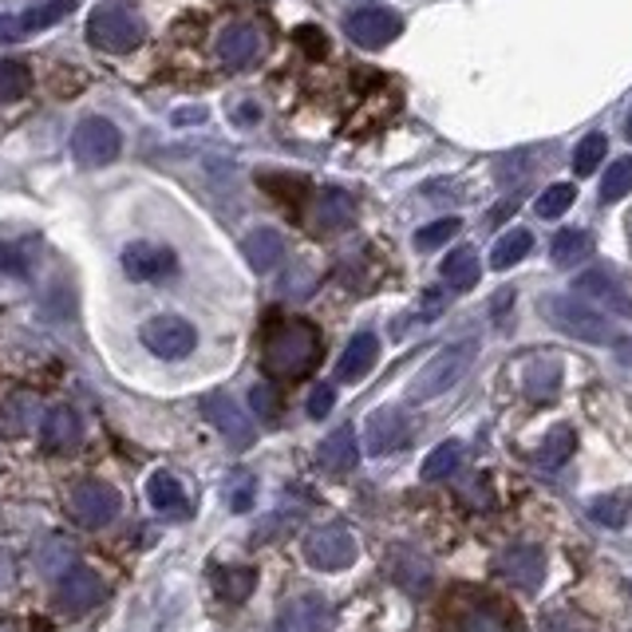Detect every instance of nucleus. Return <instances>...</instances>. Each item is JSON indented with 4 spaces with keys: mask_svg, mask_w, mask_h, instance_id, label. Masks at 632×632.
<instances>
[{
    "mask_svg": "<svg viewBox=\"0 0 632 632\" xmlns=\"http://www.w3.org/2000/svg\"><path fill=\"white\" fill-rule=\"evenodd\" d=\"M202 415H206L210 424L218 427L222 435H226L238 451L253 443V419L241 412L229 395H206V400H202Z\"/></svg>",
    "mask_w": 632,
    "mask_h": 632,
    "instance_id": "2eb2a0df",
    "label": "nucleus"
},
{
    "mask_svg": "<svg viewBox=\"0 0 632 632\" xmlns=\"http://www.w3.org/2000/svg\"><path fill=\"white\" fill-rule=\"evenodd\" d=\"M458 233V218H439V222H427V226H419L415 229V238H412V245L419 253H431V250H439V245H447L451 238Z\"/></svg>",
    "mask_w": 632,
    "mask_h": 632,
    "instance_id": "f704fd0d",
    "label": "nucleus"
},
{
    "mask_svg": "<svg viewBox=\"0 0 632 632\" xmlns=\"http://www.w3.org/2000/svg\"><path fill=\"white\" fill-rule=\"evenodd\" d=\"M12 40H21V24H16V16L0 12V45H12Z\"/></svg>",
    "mask_w": 632,
    "mask_h": 632,
    "instance_id": "de8ad7c7",
    "label": "nucleus"
},
{
    "mask_svg": "<svg viewBox=\"0 0 632 632\" xmlns=\"http://www.w3.org/2000/svg\"><path fill=\"white\" fill-rule=\"evenodd\" d=\"M573 293L593 301V305H605L617 316H632V296L624 293V285L617 281L609 269H585L578 281H573Z\"/></svg>",
    "mask_w": 632,
    "mask_h": 632,
    "instance_id": "4468645a",
    "label": "nucleus"
},
{
    "mask_svg": "<svg viewBox=\"0 0 632 632\" xmlns=\"http://www.w3.org/2000/svg\"><path fill=\"white\" fill-rule=\"evenodd\" d=\"M455 632H510L494 605H470L455 617Z\"/></svg>",
    "mask_w": 632,
    "mask_h": 632,
    "instance_id": "2f4dec72",
    "label": "nucleus"
},
{
    "mask_svg": "<svg viewBox=\"0 0 632 632\" xmlns=\"http://www.w3.org/2000/svg\"><path fill=\"white\" fill-rule=\"evenodd\" d=\"M356 463H361L356 431H352V427H337V431L320 443V467L332 470V475H349Z\"/></svg>",
    "mask_w": 632,
    "mask_h": 632,
    "instance_id": "4be33fe9",
    "label": "nucleus"
},
{
    "mask_svg": "<svg viewBox=\"0 0 632 632\" xmlns=\"http://www.w3.org/2000/svg\"><path fill=\"white\" fill-rule=\"evenodd\" d=\"M293 45H301L308 55H325L328 36H325V28H316V24H301V28H293Z\"/></svg>",
    "mask_w": 632,
    "mask_h": 632,
    "instance_id": "c03bdc74",
    "label": "nucleus"
},
{
    "mask_svg": "<svg viewBox=\"0 0 632 632\" xmlns=\"http://www.w3.org/2000/svg\"><path fill=\"white\" fill-rule=\"evenodd\" d=\"M356 538L349 534V526H316L313 534L305 538V557L313 561L316 569H349L356 561Z\"/></svg>",
    "mask_w": 632,
    "mask_h": 632,
    "instance_id": "6e6552de",
    "label": "nucleus"
},
{
    "mask_svg": "<svg viewBox=\"0 0 632 632\" xmlns=\"http://www.w3.org/2000/svg\"><path fill=\"white\" fill-rule=\"evenodd\" d=\"M475 356H479V344H475V340H458V344L439 352L427 368H419V376H415L412 388H407L412 404H431V400H439V395H447L451 388L467 376Z\"/></svg>",
    "mask_w": 632,
    "mask_h": 632,
    "instance_id": "7ed1b4c3",
    "label": "nucleus"
},
{
    "mask_svg": "<svg viewBox=\"0 0 632 632\" xmlns=\"http://www.w3.org/2000/svg\"><path fill=\"white\" fill-rule=\"evenodd\" d=\"M629 510H632L629 498H621V494H609V498H593V502H589V518H593V522H601V526H612V530L629 522Z\"/></svg>",
    "mask_w": 632,
    "mask_h": 632,
    "instance_id": "e433bc0d",
    "label": "nucleus"
},
{
    "mask_svg": "<svg viewBox=\"0 0 632 632\" xmlns=\"http://www.w3.org/2000/svg\"><path fill=\"white\" fill-rule=\"evenodd\" d=\"M119 151H123L119 127L111 119H103V115H91V119H84L72 131V154L84 166H108L119 159Z\"/></svg>",
    "mask_w": 632,
    "mask_h": 632,
    "instance_id": "0eeeda50",
    "label": "nucleus"
},
{
    "mask_svg": "<svg viewBox=\"0 0 632 632\" xmlns=\"http://www.w3.org/2000/svg\"><path fill=\"white\" fill-rule=\"evenodd\" d=\"M573 198H578V190H573L569 182L545 186L542 194H538V206L534 210L542 214V218H561V214L573 206Z\"/></svg>",
    "mask_w": 632,
    "mask_h": 632,
    "instance_id": "4c0bfd02",
    "label": "nucleus"
},
{
    "mask_svg": "<svg viewBox=\"0 0 632 632\" xmlns=\"http://www.w3.org/2000/svg\"><path fill=\"white\" fill-rule=\"evenodd\" d=\"M142 36H147V24H142L139 9H131L127 0H103V4L91 9L88 40L99 52L111 55L135 52L142 45Z\"/></svg>",
    "mask_w": 632,
    "mask_h": 632,
    "instance_id": "f03ea898",
    "label": "nucleus"
},
{
    "mask_svg": "<svg viewBox=\"0 0 632 632\" xmlns=\"http://www.w3.org/2000/svg\"><path fill=\"white\" fill-rule=\"evenodd\" d=\"M332 404H337L332 383H316L313 395H308V415H313V419H325V415L332 412Z\"/></svg>",
    "mask_w": 632,
    "mask_h": 632,
    "instance_id": "a18cd8bd",
    "label": "nucleus"
},
{
    "mask_svg": "<svg viewBox=\"0 0 632 632\" xmlns=\"http://www.w3.org/2000/svg\"><path fill=\"white\" fill-rule=\"evenodd\" d=\"M412 435L407 427V415L400 407H380V412L368 415V427H364V439H368L371 455H388V451H400Z\"/></svg>",
    "mask_w": 632,
    "mask_h": 632,
    "instance_id": "dca6fc26",
    "label": "nucleus"
},
{
    "mask_svg": "<svg viewBox=\"0 0 632 632\" xmlns=\"http://www.w3.org/2000/svg\"><path fill=\"white\" fill-rule=\"evenodd\" d=\"M253 585H257V573L250 566H222L214 573V589H218V597L229 601V605H241L253 593Z\"/></svg>",
    "mask_w": 632,
    "mask_h": 632,
    "instance_id": "cd10ccee",
    "label": "nucleus"
},
{
    "mask_svg": "<svg viewBox=\"0 0 632 632\" xmlns=\"http://www.w3.org/2000/svg\"><path fill=\"white\" fill-rule=\"evenodd\" d=\"M40 439H45L48 451H72L79 447V439H84V424H79L76 407L67 404H55L45 412V424H40Z\"/></svg>",
    "mask_w": 632,
    "mask_h": 632,
    "instance_id": "f3484780",
    "label": "nucleus"
},
{
    "mask_svg": "<svg viewBox=\"0 0 632 632\" xmlns=\"http://www.w3.org/2000/svg\"><path fill=\"white\" fill-rule=\"evenodd\" d=\"M178 123H202V108L178 111Z\"/></svg>",
    "mask_w": 632,
    "mask_h": 632,
    "instance_id": "603ef678",
    "label": "nucleus"
},
{
    "mask_svg": "<svg viewBox=\"0 0 632 632\" xmlns=\"http://www.w3.org/2000/svg\"><path fill=\"white\" fill-rule=\"evenodd\" d=\"M36 561H40V569H45V573H64V566L72 561V545L60 542V538H48L45 549L36 554Z\"/></svg>",
    "mask_w": 632,
    "mask_h": 632,
    "instance_id": "ea45409f",
    "label": "nucleus"
},
{
    "mask_svg": "<svg viewBox=\"0 0 632 632\" xmlns=\"http://www.w3.org/2000/svg\"><path fill=\"white\" fill-rule=\"evenodd\" d=\"M103 597H108V585H103V578L88 566H72L64 578H60V585H55V605H60V612H67V617L91 612L96 605H103Z\"/></svg>",
    "mask_w": 632,
    "mask_h": 632,
    "instance_id": "1a4fd4ad",
    "label": "nucleus"
},
{
    "mask_svg": "<svg viewBox=\"0 0 632 632\" xmlns=\"http://www.w3.org/2000/svg\"><path fill=\"white\" fill-rule=\"evenodd\" d=\"M238 123H241V127L257 123V108H253V103H245V108H241V115H238Z\"/></svg>",
    "mask_w": 632,
    "mask_h": 632,
    "instance_id": "3c124183",
    "label": "nucleus"
},
{
    "mask_svg": "<svg viewBox=\"0 0 632 632\" xmlns=\"http://www.w3.org/2000/svg\"><path fill=\"white\" fill-rule=\"evenodd\" d=\"M253 494H257V482H253V475H245V470H238L233 479L226 482V502L229 510L245 514L253 506Z\"/></svg>",
    "mask_w": 632,
    "mask_h": 632,
    "instance_id": "58836bf2",
    "label": "nucleus"
},
{
    "mask_svg": "<svg viewBox=\"0 0 632 632\" xmlns=\"http://www.w3.org/2000/svg\"><path fill=\"white\" fill-rule=\"evenodd\" d=\"M0 265L9 273H16V277H24V262H21V253H12V250H0Z\"/></svg>",
    "mask_w": 632,
    "mask_h": 632,
    "instance_id": "8fccbe9b",
    "label": "nucleus"
},
{
    "mask_svg": "<svg viewBox=\"0 0 632 632\" xmlns=\"http://www.w3.org/2000/svg\"><path fill=\"white\" fill-rule=\"evenodd\" d=\"M542 316H549V325H557L566 337H578L585 344H609L617 332H612L609 316H601L597 308H589L585 301H578V293H554L542 296Z\"/></svg>",
    "mask_w": 632,
    "mask_h": 632,
    "instance_id": "20e7f679",
    "label": "nucleus"
},
{
    "mask_svg": "<svg viewBox=\"0 0 632 632\" xmlns=\"http://www.w3.org/2000/svg\"><path fill=\"white\" fill-rule=\"evenodd\" d=\"M28 407H36V400H28V395H16V400H9V407L0 412V424L9 427L12 435H21L24 427H28V419H33V412Z\"/></svg>",
    "mask_w": 632,
    "mask_h": 632,
    "instance_id": "a19ab883",
    "label": "nucleus"
},
{
    "mask_svg": "<svg viewBox=\"0 0 632 632\" xmlns=\"http://www.w3.org/2000/svg\"><path fill=\"white\" fill-rule=\"evenodd\" d=\"M443 313V289H427L424 293V320H435Z\"/></svg>",
    "mask_w": 632,
    "mask_h": 632,
    "instance_id": "49530a36",
    "label": "nucleus"
},
{
    "mask_svg": "<svg viewBox=\"0 0 632 632\" xmlns=\"http://www.w3.org/2000/svg\"><path fill=\"white\" fill-rule=\"evenodd\" d=\"M458 463H463V443L447 439V443H439V447L424 458V479H427V482L451 479V475L458 470Z\"/></svg>",
    "mask_w": 632,
    "mask_h": 632,
    "instance_id": "7c9ffc66",
    "label": "nucleus"
},
{
    "mask_svg": "<svg viewBox=\"0 0 632 632\" xmlns=\"http://www.w3.org/2000/svg\"><path fill=\"white\" fill-rule=\"evenodd\" d=\"M632 190V154L609 163V175L601 178V202H621Z\"/></svg>",
    "mask_w": 632,
    "mask_h": 632,
    "instance_id": "72a5a7b5",
    "label": "nucleus"
},
{
    "mask_svg": "<svg viewBox=\"0 0 632 632\" xmlns=\"http://www.w3.org/2000/svg\"><path fill=\"white\" fill-rule=\"evenodd\" d=\"M344 33H349L361 48H383L404 33V21H400V12H392V9H361V12H349V16H344Z\"/></svg>",
    "mask_w": 632,
    "mask_h": 632,
    "instance_id": "9b49d317",
    "label": "nucleus"
},
{
    "mask_svg": "<svg viewBox=\"0 0 632 632\" xmlns=\"http://www.w3.org/2000/svg\"><path fill=\"white\" fill-rule=\"evenodd\" d=\"M28 88H33V72L21 60H0V103L21 99Z\"/></svg>",
    "mask_w": 632,
    "mask_h": 632,
    "instance_id": "473e14b6",
    "label": "nucleus"
},
{
    "mask_svg": "<svg viewBox=\"0 0 632 632\" xmlns=\"http://www.w3.org/2000/svg\"><path fill=\"white\" fill-rule=\"evenodd\" d=\"M241 250H245V262L253 265V273H273L285 262V238L269 226L250 229L245 241H241Z\"/></svg>",
    "mask_w": 632,
    "mask_h": 632,
    "instance_id": "412c9836",
    "label": "nucleus"
},
{
    "mask_svg": "<svg viewBox=\"0 0 632 632\" xmlns=\"http://www.w3.org/2000/svg\"><path fill=\"white\" fill-rule=\"evenodd\" d=\"M542 632H593V624L585 621V617H578V612H549V617H542Z\"/></svg>",
    "mask_w": 632,
    "mask_h": 632,
    "instance_id": "79ce46f5",
    "label": "nucleus"
},
{
    "mask_svg": "<svg viewBox=\"0 0 632 632\" xmlns=\"http://www.w3.org/2000/svg\"><path fill=\"white\" fill-rule=\"evenodd\" d=\"M142 344H147V352L151 356H159V361H186L190 352H194L198 344V332L190 320H182V316H151L147 325H142Z\"/></svg>",
    "mask_w": 632,
    "mask_h": 632,
    "instance_id": "423d86ee",
    "label": "nucleus"
},
{
    "mask_svg": "<svg viewBox=\"0 0 632 632\" xmlns=\"http://www.w3.org/2000/svg\"><path fill=\"white\" fill-rule=\"evenodd\" d=\"M494 569L522 593H534L545 581V554L538 545H510L506 554L494 557Z\"/></svg>",
    "mask_w": 632,
    "mask_h": 632,
    "instance_id": "f8f14e48",
    "label": "nucleus"
},
{
    "mask_svg": "<svg viewBox=\"0 0 632 632\" xmlns=\"http://www.w3.org/2000/svg\"><path fill=\"white\" fill-rule=\"evenodd\" d=\"M12 581H16V561L9 549H0V589H9Z\"/></svg>",
    "mask_w": 632,
    "mask_h": 632,
    "instance_id": "09e8293b",
    "label": "nucleus"
},
{
    "mask_svg": "<svg viewBox=\"0 0 632 632\" xmlns=\"http://www.w3.org/2000/svg\"><path fill=\"white\" fill-rule=\"evenodd\" d=\"M605 151H609V139H605V135H585V139L578 142V151H573V175H581V178L593 175L601 166V159H605Z\"/></svg>",
    "mask_w": 632,
    "mask_h": 632,
    "instance_id": "c9c22d12",
    "label": "nucleus"
},
{
    "mask_svg": "<svg viewBox=\"0 0 632 632\" xmlns=\"http://www.w3.org/2000/svg\"><path fill=\"white\" fill-rule=\"evenodd\" d=\"M72 9H76V0H48V4H36V9L21 12V16H16V24H21V36L45 33V28H52L55 21H64Z\"/></svg>",
    "mask_w": 632,
    "mask_h": 632,
    "instance_id": "c85d7f7f",
    "label": "nucleus"
},
{
    "mask_svg": "<svg viewBox=\"0 0 632 632\" xmlns=\"http://www.w3.org/2000/svg\"><path fill=\"white\" fill-rule=\"evenodd\" d=\"M281 632H328L332 629V605L320 593H301V597L285 601L281 617H277Z\"/></svg>",
    "mask_w": 632,
    "mask_h": 632,
    "instance_id": "ddd939ff",
    "label": "nucleus"
},
{
    "mask_svg": "<svg viewBox=\"0 0 632 632\" xmlns=\"http://www.w3.org/2000/svg\"><path fill=\"white\" fill-rule=\"evenodd\" d=\"M629 135H632V115H629Z\"/></svg>",
    "mask_w": 632,
    "mask_h": 632,
    "instance_id": "864d4df0",
    "label": "nucleus"
},
{
    "mask_svg": "<svg viewBox=\"0 0 632 632\" xmlns=\"http://www.w3.org/2000/svg\"><path fill=\"white\" fill-rule=\"evenodd\" d=\"M119 506H123L119 491L103 479L79 482L76 491H72V498H67V510H72V518L84 530H103V526H111L119 518Z\"/></svg>",
    "mask_w": 632,
    "mask_h": 632,
    "instance_id": "39448f33",
    "label": "nucleus"
},
{
    "mask_svg": "<svg viewBox=\"0 0 632 632\" xmlns=\"http://www.w3.org/2000/svg\"><path fill=\"white\" fill-rule=\"evenodd\" d=\"M218 55L226 67H250L262 55V33L253 24H229L218 40Z\"/></svg>",
    "mask_w": 632,
    "mask_h": 632,
    "instance_id": "a211bd4d",
    "label": "nucleus"
},
{
    "mask_svg": "<svg viewBox=\"0 0 632 632\" xmlns=\"http://www.w3.org/2000/svg\"><path fill=\"white\" fill-rule=\"evenodd\" d=\"M573 447H578V435H573V427H554V431L545 435L542 451H538V463H542L545 470L566 467L569 455H573Z\"/></svg>",
    "mask_w": 632,
    "mask_h": 632,
    "instance_id": "c756f323",
    "label": "nucleus"
},
{
    "mask_svg": "<svg viewBox=\"0 0 632 632\" xmlns=\"http://www.w3.org/2000/svg\"><path fill=\"white\" fill-rule=\"evenodd\" d=\"M376 361H380V340L371 337V332H361V337L349 340L344 356L337 361V380H344V383L364 380V376L376 368Z\"/></svg>",
    "mask_w": 632,
    "mask_h": 632,
    "instance_id": "aec40b11",
    "label": "nucleus"
},
{
    "mask_svg": "<svg viewBox=\"0 0 632 632\" xmlns=\"http://www.w3.org/2000/svg\"><path fill=\"white\" fill-rule=\"evenodd\" d=\"M352 218H356V198L349 190L328 186L320 202H316V226L325 229V233H337V229H349Z\"/></svg>",
    "mask_w": 632,
    "mask_h": 632,
    "instance_id": "5701e85b",
    "label": "nucleus"
},
{
    "mask_svg": "<svg viewBox=\"0 0 632 632\" xmlns=\"http://www.w3.org/2000/svg\"><path fill=\"white\" fill-rule=\"evenodd\" d=\"M589 250H593V238H589V229H578V226L561 229V233L549 241V257H554V265H561V269L585 262Z\"/></svg>",
    "mask_w": 632,
    "mask_h": 632,
    "instance_id": "a878e982",
    "label": "nucleus"
},
{
    "mask_svg": "<svg viewBox=\"0 0 632 632\" xmlns=\"http://www.w3.org/2000/svg\"><path fill=\"white\" fill-rule=\"evenodd\" d=\"M522 392L534 404H554L561 392V361L554 356H538L522 368Z\"/></svg>",
    "mask_w": 632,
    "mask_h": 632,
    "instance_id": "6ab92c4d",
    "label": "nucleus"
},
{
    "mask_svg": "<svg viewBox=\"0 0 632 632\" xmlns=\"http://www.w3.org/2000/svg\"><path fill=\"white\" fill-rule=\"evenodd\" d=\"M320 361V337L308 320H281V325L269 328L265 337L262 364L269 376L277 380H301L316 368Z\"/></svg>",
    "mask_w": 632,
    "mask_h": 632,
    "instance_id": "f257e3e1",
    "label": "nucleus"
},
{
    "mask_svg": "<svg viewBox=\"0 0 632 632\" xmlns=\"http://www.w3.org/2000/svg\"><path fill=\"white\" fill-rule=\"evenodd\" d=\"M530 250H534V233H530V229H510V233H502V238L494 241L491 269H498V273L514 269L518 262L530 257Z\"/></svg>",
    "mask_w": 632,
    "mask_h": 632,
    "instance_id": "393cba45",
    "label": "nucleus"
},
{
    "mask_svg": "<svg viewBox=\"0 0 632 632\" xmlns=\"http://www.w3.org/2000/svg\"><path fill=\"white\" fill-rule=\"evenodd\" d=\"M119 262L131 281H166V277H175V269H178L175 250L163 245V241H131V245L123 250Z\"/></svg>",
    "mask_w": 632,
    "mask_h": 632,
    "instance_id": "9d476101",
    "label": "nucleus"
},
{
    "mask_svg": "<svg viewBox=\"0 0 632 632\" xmlns=\"http://www.w3.org/2000/svg\"><path fill=\"white\" fill-rule=\"evenodd\" d=\"M147 498H151V506L159 514H166V518H186V491L182 482L170 475V470H154L151 482H147Z\"/></svg>",
    "mask_w": 632,
    "mask_h": 632,
    "instance_id": "b1692460",
    "label": "nucleus"
},
{
    "mask_svg": "<svg viewBox=\"0 0 632 632\" xmlns=\"http://www.w3.org/2000/svg\"><path fill=\"white\" fill-rule=\"evenodd\" d=\"M250 404H253V412L262 415L265 424H273V419L281 415V404H277V392H273L269 383H257V388H253V392H250Z\"/></svg>",
    "mask_w": 632,
    "mask_h": 632,
    "instance_id": "37998d69",
    "label": "nucleus"
},
{
    "mask_svg": "<svg viewBox=\"0 0 632 632\" xmlns=\"http://www.w3.org/2000/svg\"><path fill=\"white\" fill-rule=\"evenodd\" d=\"M443 281L451 285V289H458V293H467V289H475L479 285V257H475V250H451L447 253V262H443Z\"/></svg>",
    "mask_w": 632,
    "mask_h": 632,
    "instance_id": "bb28decb",
    "label": "nucleus"
}]
</instances>
